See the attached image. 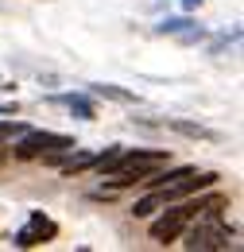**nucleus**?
I'll use <instances>...</instances> for the list:
<instances>
[{
	"label": "nucleus",
	"instance_id": "0eeeda50",
	"mask_svg": "<svg viewBox=\"0 0 244 252\" xmlns=\"http://www.w3.org/2000/svg\"><path fill=\"white\" fill-rule=\"evenodd\" d=\"M194 24H198L194 16H167V20L155 24V35H175V39H179V35H183L186 28H194Z\"/></svg>",
	"mask_w": 244,
	"mask_h": 252
},
{
	"label": "nucleus",
	"instance_id": "6e6552de",
	"mask_svg": "<svg viewBox=\"0 0 244 252\" xmlns=\"http://www.w3.org/2000/svg\"><path fill=\"white\" fill-rule=\"evenodd\" d=\"M159 210H163L159 190H148L144 198H136V202H132V218H152V214H159Z\"/></svg>",
	"mask_w": 244,
	"mask_h": 252
},
{
	"label": "nucleus",
	"instance_id": "1a4fd4ad",
	"mask_svg": "<svg viewBox=\"0 0 244 252\" xmlns=\"http://www.w3.org/2000/svg\"><path fill=\"white\" fill-rule=\"evenodd\" d=\"M121 156H124V144H113V148H105L101 156H93V171H97V175H109V171L121 163Z\"/></svg>",
	"mask_w": 244,
	"mask_h": 252
},
{
	"label": "nucleus",
	"instance_id": "423d86ee",
	"mask_svg": "<svg viewBox=\"0 0 244 252\" xmlns=\"http://www.w3.org/2000/svg\"><path fill=\"white\" fill-rule=\"evenodd\" d=\"M167 128L179 136H190V140H217V132H210L206 125H194V121H167Z\"/></svg>",
	"mask_w": 244,
	"mask_h": 252
},
{
	"label": "nucleus",
	"instance_id": "ddd939ff",
	"mask_svg": "<svg viewBox=\"0 0 244 252\" xmlns=\"http://www.w3.org/2000/svg\"><path fill=\"white\" fill-rule=\"evenodd\" d=\"M183 8H186V12H198V8H202V0H183Z\"/></svg>",
	"mask_w": 244,
	"mask_h": 252
},
{
	"label": "nucleus",
	"instance_id": "f03ea898",
	"mask_svg": "<svg viewBox=\"0 0 244 252\" xmlns=\"http://www.w3.org/2000/svg\"><path fill=\"white\" fill-rule=\"evenodd\" d=\"M62 148H78V140H74V136H66V132L24 128V132H20V140L8 148V156L16 159V163H35L39 156H47V152H62Z\"/></svg>",
	"mask_w": 244,
	"mask_h": 252
},
{
	"label": "nucleus",
	"instance_id": "9d476101",
	"mask_svg": "<svg viewBox=\"0 0 244 252\" xmlns=\"http://www.w3.org/2000/svg\"><path fill=\"white\" fill-rule=\"evenodd\" d=\"M237 39H241V28H233V32L217 35L214 43H210V55H221V51H225V47H229V43H237Z\"/></svg>",
	"mask_w": 244,
	"mask_h": 252
},
{
	"label": "nucleus",
	"instance_id": "9b49d317",
	"mask_svg": "<svg viewBox=\"0 0 244 252\" xmlns=\"http://www.w3.org/2000/svg\"><path fill=\"white\" fill-rule=\"evenodd\" d=\"M20 132H24L20 121H0V144H8V140H12V136H20Z\"/></svg>",
	"mask_w": 244,
	"mask_h": 252
},
{
	"label": "nucleus",
	"instance_id": "20e7f679",
	"mask_svg": "<svg viewBox=\"0 0 244 252\" xmlns=\"http://www.w3.org/2000/svg\"><path fill=\"white\" fill-rule=\"evenodd\" d=\"M55 105H66L78 121H97V105H93L86 94H59V97H51Z\"/></svg>",
	"mask_w": 244,
	"mask_h": 252
},
{
	"label": "nucleus",
	"instance_id": "7ed1b4c3",
	"mask_svg": "<svg viewBox=\"0 0 244 252\" xmlns=\"http://www.w3.org/2000/svg\"><path fill=\"white\" fill-rule=\"evenodd\" d=\"M55 237H59V221L47 218L43 210H35L28 218V225L12 233V245H16V249H35V245H51Z\"/></svg>",
	"mask_w": 244,
	"mask_h": 252
},
{
	"label": "nucleus",
	"instance_id": "f257e3e1",
	"mask_svg": "<svg viewBox=\"0 0 244 252\" xmlns=\"http://www.w3.org/2000/svg\"><path fill=\"white\" fill-rule=\"evenodd\" d=\"M167 152L163 148H124L121 163L109 171V175H101V183L105 190H124V187H136V183H144L152 171L159 167H167Z\"/></svg>",
	"mask_w": 244,
	"mask_h": 252
},
{
	"label": "nucleus",
	"instance_id": "f8f14e48",
	"mask_svg": "<svg viewBox=\"0 0 244 252\" xmlns=\"http://www.w3.org/2000/svg\"><path fill=\"white\" fill-rule=\"evenodd\" d=\"M16 113H20V105H16V101H12V105H0V117H16Z\"/></svg>",
	"mask_w": 244,
	"mask_h": 252
},
{
	"label": "nucleus",
	"instance_id": "39448f33",
	"mask_svg": "<svg viewBox=\"0 0 244 252\" xmlns=\"http://www.w3.org/2000/svg\"><path fill=\"white\" fill-rule=\"evenodd\" d=\"M93 97H105V101H117V105H136L140 97L132 94V90H124V86H113V82H93L90 86Z\"/></svg>",
	"mask_w": 244,
	"mask_h": 252
}]
</instances>
